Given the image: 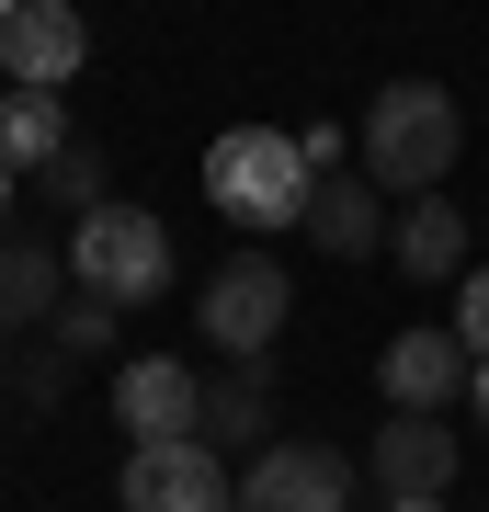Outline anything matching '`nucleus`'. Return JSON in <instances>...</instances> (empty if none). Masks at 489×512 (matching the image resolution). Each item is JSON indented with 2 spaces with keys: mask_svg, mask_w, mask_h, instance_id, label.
<instances>
[{
  "mask_svg": "<svg viewBox=\"0 0 489 512\" xmlns=\"http://www.w3.org/2000/svg\"><path fill=\"white\" fill-rule=\"evenodd\" d=\"M455 148H467V126H455V92H444V80H387V92L364 103V126H353L364 183L399 194V205H410V194H444Z\"/></svg>",
  "mask_w": 489,
  "mask_h": 512,
  "instance_id": "obj_1",
  "label": "nucleus"
},
{
  "mask_svg": "<svg viewBox=\"0 0 489 512\" xmlns=\"http://www.w3.org/2000/svg\"><path fill=\"white\" fill-rule=\"evenodd\" d=\"M205 194H217V217H239V228H308L319 160H308V137H285V126H228L205 148Z\"/></svg>",
  "mask_w": 489,
  "mask_h": 512,
  "instance_id": "obj_2",
  "label": "nucleus"
},
{
  "mask_svg": "<svg viewBox=\"0 0 489 512\" xmlns=\"http://www.w3.org/2000/svg\"><path fill=\"white\" fill-rule=\"evenodd\" d=\"M69 285H80V296H103V308H148V296L171 285V228L148 217L137 194L91 205V217L69 228Z\"/></svg>",
  "mask_w": 489,
  "mask_h": 512,
  "instance_id": "obj_3",
  "label": "nucleus"
},
{
  "mask_svg": "<svg viewBox=\"0 0 489 512\" xmlns=\"http://www.w3.org/2000/svg\"><path fill=\"white\" fill-rule=\"evenodd\" d=\"M285 308H296L285 262H273V251H239V262H217V274H205L194 330L228 353V365H262V353H273V330H285Z\"/></svg>",
  "mask_w": 489,
  "mask_h": 512,
  "instance_id": "obj_4",
  "label": "nucleus"
},
{
  "mask_svg": "<svg viewBox=\"0 0 489 512\" xmlns=\"http://www.w3.org/2000/svg\"><path fill=\"white\" fill-rule=\"evenodd\" d=\"M126 512H239V478L217 444H126Z\"/></svg>",
  "mask_w": 489,
  "mask_h": 512,
  "instance_id": "obj_5",
  "label": "nucleus"
},
{
  "mask_svg": "<svg viewBox=\"0 0 489 512\" xmlns=\"http://www.w3.org/2000/svg\"><path fill=\"white\" fill-rule=\"evenodd\" d=\"M114 421H126V444H205V376L182 353H137L114 376Z\"/></svg>",
  "mask_w": 489,
  "mask_h": 512,
  "instance_id": "obj_6",
  "label": "nucleus"
},
{
  "mask_svg": "<svg viewBox=\"0 0 489 512\" xmlns=\"http://www.w3.org/2000/svg\"><path fill=\"white\" fill-rule=\"evenodd\" d=\"M353 501V456L342 444H262L239 478V512H342Z\"/></svg>",
  "mask_w": 489,
  "mask_h": 512,
  "instance_id": "obj_7",
  "label": "nucleus"
},
{
  "mask_svg": "<svg viewBox=\"0 0 489 512\" xmlns=\"http://www.w3.org/2000/svg\"><path fill=\"white\" fill-rule=\"evenodd\" d=\"M467 376H478V353L455 342V319H444V330H399V342L376 353L387 410H433V421H444V399H467Z\"/></svg>",
  "mask_w": 489,
  "mask_h": 512,
  "instance_id": "obj_8",
  "label": "nucleus"
},
{
  "mask_svg": "<svg viewBox=\"0 0 489 512\" xmlns=\"http://www.w3.org/2000/svg\"><path fill=\"white\" fill-rule=\"evenodd\" d=\"M364 478H376L387 501H444L455 490V433L433 410H387V433H376V456H364Z\"/></svg>",
  "mask_w": 489,
  "mask_h": 512,
  "instance_id": "obj_9",
  "label": "nucleus"
},
{
  "mask_svg": "<svg viewBox=\"0 0 489 512\" xmlns=\"http://www.w3.org/2000/svg\"><path fill=\"white\" fill-rule=\"evenodd\" d=\"M91 57V23L69 12V0H23L12 23H0V69H12V92H57Z\"/></svg>",
  "mask_w": 489,
  "mask_h": 512,
  "instance_id": "obj_10",
  "label": "nucleus"
},
{
  "mask_svg": "<svg viewBox=\"0 0 489 512\" xmlns=\"http://www.w3.org/2000/svg\"><path fill=\"white\" fill-rule=\"evenodd\" d=\"M387 251H399L410 285H467V205L455 194H410L399 228H387Z\"/></svg>",
  "mask_w": 489,
  "mask_h": 512,
  "instance_id": "obj_11",
  "label": "nucleus"
},
{
  "mask_svg": "<svg viewBox=\"0 0 489 512\" xmlns=\"http://www.w3.org/2000/svg\"><path fill=\"white\" fill-rule=\"evenodd\" d=\"M387 228H399V217H387V194L364 183V171H319V194H308V239H319L330 262L387 251Z\"/></svg>",
  "mask_w": 489,
  "mask_h": 512,
  "instance_id": "obj_12",
  "label": "nucleus"
},
{
  "mask_svg": "<svg viewBox=\"0 0 489 512\" xmlns=\"http://www.w3.org/2000/svg\"><path fill=\"white\" fill-rule=\"evenodd\" d=\"M69 148H80V137H69V114H57V92H0V160H12V171L46 183Z\"/></svg>",
  "mask_w": 489,
  "mask_h": 512,
  "instance_id": "obj_13",
  "label": "nucleus"
},
{
  "mask_svg": "<svg viewBox=\"0 0 489 512\" xmlns=\"http://www.w3.org/2000/svg\"><path fill=\"white\" fill-rule=\"evenodd\" d=\"M205 444H217V456H228V444L262 456V444H273V376L262 365H228L217 387H205Z\"/></svg>",
  "mask_w": 489,
  "mask_h": 512,
  "instance_id": "obj_14",
  "label": "nucleus"
},
{
  "mask_svg": "<svg viewBox=\"0 0 489 512\" xmlns=\"http://www.w3.org/2000/svg\"><path fill=\"white\" fill-rule=\"evenodd\" d=\"M57 285H69V251H46V239H0V330H35L57 308Z\"/></svg>",
  "mask_w": 489,
  "mask_h": 512,
  "instance_id": "obj_15",
  "label": "nucleus"
},
{
  "mask_svg": "<svg viewBox=\"0 0 489 512\" xmlns=\"http://www.w3.org/2000/svg\"><path fill=\"white\" fill-rule=\"evenodd\" d=\"M35 194H46V205H80V217H91V205H114V183H103V148H91V137H80V148H69V160H57V171H46V183H35Z\"/></svg>",
  "mask_w": 489,
  "mask_h": 512,
  "instance_id": "obj_16",
  "label": "nucleus"
},
{
  "mask_svg": "<svg viewBox=\"0 0 489 512\" xmlns=\"http://www.w3.org/2000/svg\"><path fill=\"white\" fill-rule=\"evenodd\" d=\"M103 342H114V308H103V296L57 308V353H69V365H80V353H103Z\"/></svg>",
  "mask_w": 489,
  "mask_h": 512,
  "instance_id": "obj_17",
  "label": "nucleus"
},
{
  "mask_svg": "<svg viewBox=\"0 0 489 512\" xmlns=\"http://www.w3.org/2000/svg\"><path fill=\"white\" fill-rule=\"evenodd\" d=\"M455 342H467L478 365H489V262H478L467 285H455Z\"/></svg>",
  "mask_w": 489,
  "mask_h": 512,
  "instance_id": "obj_18",
  "label": "nucleus"
},
{
  "mask_svg": "<svg viewBox=\"0 0 489 512\" xmlns=\"http://www.w3.org/2000/svg\"><path fill=\"white\" fill-rule=\"evenodd\" d=\"M57 387H69V353H23V410H57Z\"/></svg>",
  "mask_w": 489,
  "mask_h": 512,
  "instance_id": "obj_19",
  "label": "nucleus"
},
{
  "mask_svg": "<svg viewBox=\"0 0 489 512\" xmlns=\"http://www.w3.org/2000/svg\"><path fill=\"white\" fill-rule=\"evenodd\" d=\"M467 410H478V433H489V365H478V376H467Z\"/></svg>",
  "mask_w": 489,
  "mask_h": 512,
  "instance_id": "obj_20",
  "label": "nucleus"
},
{
  "mask_svg": "<svg viewBox=\"0 0 489 512\" xmlns=\"http://www.w3.org/2000/svg\"><path fill=\"white\" fill-rule=\"evenodd\" d=\"M12 183H23V171H12V160H0V239H12Z\"/></svg>",
  "mask_w": 489,
  "mask_h": 512,
  "instance_id": "obj_21",
  "label": "nucleus"
},
{
  "mask_svg": "<svg viewBox=\"0 0 489 512\" xmlns=\"http://www.w3.org/2000/svg\"><path fill=\"white\" fill-rule=\"evenodd\" d=\"M387 512H455V501H387Z\"/></svg>",
  "mask_w": 489,
  "mask_h": 512,
  "instance_id": "obj_22",
  "label": "nucleus"
},
{
  "mask_svg": "<svg viewBox=\"0 0 489 512\" xmlns=\"http://www.w3.org/2000/svg\"><path fill=\"white\" fill-rule=\"evenodd\" d=\"M12 12H23V0H0V23H12Z\"/></svg>",
  "mask_w": 489,
  "mask_h": 512,
  "instance_id": "obj_23",
  "label": "nucleus"
}]
</instances>
